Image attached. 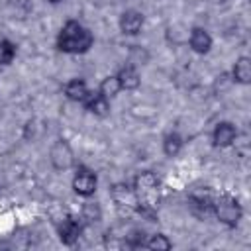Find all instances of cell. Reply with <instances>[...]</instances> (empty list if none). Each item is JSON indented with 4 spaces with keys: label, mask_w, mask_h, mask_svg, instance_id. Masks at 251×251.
I'll list each match as a JSON object with an SVG mask.
<instances>
[{
    "label": "cell",
    "mask_w": 251,
    "mask_h": 251,
    "mask_svg": "<svg viewBox=\"0 0 251 251\" xmlns=\"http://www.w3.org/2000/svg\"><path fill=\"white\" fill-rule=\"evenodd\" d=\"M94 43L92 31L78 20H67L57 35V49L67 55H82Z\"/></svg>",
    "instance_id": "6da1fadb"
},
{
    "label": "cell",
    "mask_w": 251,
    "mask_h": 251,
    "mask_svg": "<svg viewBox=\"0 0 251 251\" xmlns=\"http://www.w3.org/2000/svg\"><path fill=\"white\" fill-rule=\"evenodd\" d=\"M133 192L137 196V204H139V210L141 214H153L157 202H159V192H161V184H159V178L151 173V171H143L135 176L133 180Z\"/></svg>",
    "instance_id": "7a4b0ae2"
},
{
    "label": "cell",
    "mask_w": 251,
    "mask_h": 251,
    "mask_svg": "<svg viewBox=\"0 0 251 251\" xmlns=\"http://www.w3.org/2000/svg\"><path fill=\"white\" fill-rule=\"evenodd\" d=\"M212 212L227 227H235L243 216V208H241L239 200L229 192H222L212 198Z\"/></svg>",
    "instance_id": "3957f363"
},
{
    "label": "cell",
    "mask_w": 251,
    "mask_h": 251,
    "mask_svg": "<svg viewBox=\"0 0 251 251\" xmlns=\"http://www.w3.org/2000/svg\"><path fill=\"white\" fill-rule=\"evenodd\" d=\"M49 161L55 171H69L75 165V153L67 139H55L49 147Z\"/></svg>",
    "instance_id": "277c9868"
},
{
    "label": "cell",
    "mask_w": 251,
    "mask_h": 251,
    "mask_svg": "<svg viewBox=\"0 0 251 251\" xmlns=\"http://www.w3.org/2000/svg\"><path fill=\"white\" fill-rule=\"evenodd\" d=\"M96 186H98L96 173L88 167H78L76 173L73 175V190L82 198H90L96 192Z\"/></svg>",
    "instance_id": "5b68a950"
},
{
    "label": "cell",
    "mask_w": 251,
    "mask_h": 251,
    "mask_svg": "<svg viewBox=\"0 0 251 251\" xmlns=\"http://www.w3.org/2000/svg\"><path fill=\"white\" fill-rule=\"evenodd\" d=\"M112 194V200L118 208L126 210V212H137L139 210V204H137V196L133 192V186L126 184V182H116L110 190Z\"/></svg>",
    "instance_id": "8992f818"
},
{
    "label": "cell",
    "mask_w": 251,
    "mask_h": 251,
    "mask_svg": "<svg viewBox=\"0 0 251 251\" xmlns=\"http://www.w3.org/2000/svg\"><path fill=\"white\" fill-rule=\"evenodd\" d=\"M80 233H82V222L73 216H67L57 226V235H59L61 243H65V245H75L78 241Z\"/></svg>",
    "instance_id": "52a82bcc"
},
{
    "label": "cell",
    "mask_w": 251,
    "mask_h": 251,
    "mask_svg": "<svg viewBox=\"0 0 251 251\" xmlns=\"http://www.w3.org/2000/svg\"><path fill=\"white\" fill-rule=\"evenodd\" d=\"M237 139V127L231 122H218L214 131H212V143L220 149L231 147L233 141Z\"/></svg>",
    "instance_id": "ba28073f"
},
{
    "label": "cell",
    "mask_w": 251,
    "mask_h": 251,
    "mask_svg": "<svg viewBox=\"0 0 251 251\" xmlns=\"http://www.w3.org/2000/svg\"><path fill=\"white\" fill-rule=\"evenodd\" d=\"M120 29L124 35H137L143 29L145 24V16L139 10H126L120 16Z\"/></svg>",
    "instance_id": "9c48e42d"
},
{
    "label": "cell",
    "mask_w": 251,
    "mask_h": 251,
    "mask_svg": "<svg viewBox=\"0 0 251 251\" xmlns=\"http://www.w3.org/2000/svg\"><path fill=\"white\" fill-rule=\"evenodd\" d=\"M188 45L196 55H206V53H210V49L214 45V39L204 27H192L190 37H188Z\"/></svg>",
    "instance_id": "30bf717a"
},
{
    "label": "cell",
    "mask_w": 251,
    "mask_h": 251,
    "mask_svg": "<svg viewBox=\"0 0 251 251\" xmlns=\"http://www.w3.org/2000/svg\"><path fill=\"white\" fill-rule=\"evenodd\" d=\"M82 104H84V108H86L90 114H94V116H98V118H106V116L110 114V100L104 98L98 90H90V92L86 94V98L82 100Z\"/></svg>",
    "instance_id": "8fae6325"
},
{
    "label": "cell",
    "mask_w": 251,
    "mask_h": 251,
    "mask_svg": "<svg viewBox=\"0 0 251 251\" xmlns=\"http://www.w3.org/2000/svg\"><path fill=\"white\" fill-rule=\"evenodd\" d=\"M116 78H118L122 90H135V88H139V84H141L139 71H137V67H133V65H124V67H120V71L116 73Z\"/></svg>",
    "instance_id": "7c38bea8"
},
{
    "label": "cell",
    "mask_w": 251,
    "mask_h": 251,
    "mask_svg": "<svg viewBox=\"0 0 251 251\" xmlns=\"http://www.w3.org/2000/svg\"><path fill=\"white\" fill-rule=\"evenodd\" d=\"M231 76L239 84H249L251 82V59L247 55H241V57L235 59L233 69H231Z\"/></svg>",
    "instance_id": "4fadbf2b"
},
{
    "label": "cell",
    "mask_w": 251,
    "mask_h": 251,
    "mask_svg": "<svg viewBox=\"0 0 251 251\" xmlns=\"http://www.w3.org/2000/svg\"><path fill=\"white\" fill-rule=\"evenodd\" d=\"M63 92H65V96H67L69 100H73V102H82L90 90H88V84H86L82 78H71V80L65 84Z\"/></svg>",
    "instance_id": "5bb4252c"
},
{
    "label": "cell",
    "mask_w": 251,
    "mask_h": 251,
    "mask_svg": "<svg viewBox=\"0 0 251 251\" xmlns=\"http://www.w3.org/2000/svg\"><path fill=\"white\" fill-rule=\"evenodd\" d=\"M182 145H184V141H182L180 133H176V131H169V133L163 137V153H165L167 157H176V155L180 153Z\"/></svg>",
    "instance_id": "9a60e30c"
},
{
    "label": "cell",
    "mask_w": 251,
    "mask_h": 251,
    "mask_svg": "<svg viewBox=\"0 0 251 251\" xmlns=\"http://www.w3.org/2000/svg\"><path fill=\"white\" fill-rule=\"evenodd\" d=\"M120 90H122V86H120V82H118L116 75L104 76V78H102V82L98 84V92H100L104 98H108V100L116 98V96L120 94Z\"/></svg>",
    "instance_id": "2e32d148"
},
{
    "label": "cell",
    "mask_w": 251,
    "mask_h": 251,
    "mask_svg": "<svg viewBox=\"0 0 251 251\" xmlns=\"http://www.w3.org/2000/svg\"><path fill=\"white\" fill-rule=\"evenodd\" d=\"M143 247L153 249V251H169V249L173 247V241H171L165 233H155V235H151V237L143 243Z\"/></svg>",
    "instance_id": "e0dca14e"
},
{
    "label": "cell",
    "mask_w": 251,
    "mask_h": 251,
    "mask_svg": "<svg viewBox=\"0 0 251 251\" xmlns=\"http://www.w3.org/2000/svg\"><path fill=\"white\" fill-rule=\"evenodd\" d=\"M80 216H82V220H86V222H100L102 220V208H100V204L98 202H84L82 204V210H80Z\"/></svg>",
    "instance_id": "ac0fdd59"
},
{
    "label": "cell",
    "mask_w": 251,
    "mask_h": 251,
    "mask_svg": "<svg viewBox=\"0 0 251 251\" xmlns=\"http://www.w3.org/2000/svg\"><path fill=\"white\" fill-rule=\"evenodd\" d=\"M16 59V45L10 39H0V65H10Z\"/></svg>",
    "instance_id": "d6986e66"
},
{
    "label": "cell",
    "mask_w": 251,
    "mask_h": 251,
    "mask_svg": "<svg viewBox=\"0 0 251 251\" xmlns=\"http://www.w3.org/2000/svg\"><path fill=\"white\" fill-rule=\"evenodd\" d=\"M47 2H51V4H59V2H63V0H47Z\"/></svg>",
    "instance_id": "ffe728a7"
}]
</instances>
